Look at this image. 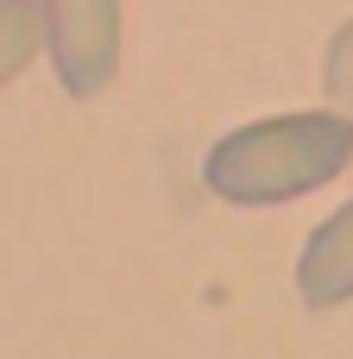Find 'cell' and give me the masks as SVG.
<instances>
[{
    "label": "cell",
    "instance_id": "cell-1",
    "mask_svg": "<svg viewBox=\"0 0 353 359\" xmlns=\"http://www.w3.org/2000/svg\"><path fill=\"white\" fill-rule=\"evenodd\" d=\"M353 164V120L309 107V114H265L234 133H221L202 158L208 196L234 208H278L297 196L328 189Z\"/></svg>",
    "mask_w": 353,
    "mask_h": 359
},
{
    "label": "cell",
    "instance_id": "cell-2",
    "mask_svg": "<svg viewBox=\"0 0 353 359\" xmlns=\"http://www.w3.org/2000/svg\"><path fill=\"white\" fill-rule=\"evenodd\" d=\"M44 50L63 95L95 101L120 69V0H44Z\"/></svg>",
    "mask_w": 353,
    "mask_h": 359
},
{
    "label": "cell",
    "instance_id": "cell-4",
    "mask_svg": "<svg viewBox=\"0 0 353 359\" xmlns=\"http://www.w3.org/2000/svg\"><path fill=\"white\" fill-rule=\"evenodd\" d=\"M44 50V0H0V88Z\"/></svg>",
    "mask_w": 353,
    "mask_h": 359
},
{
    "label": "cell",
    "instance_id": "cell-3",
    "mask_svg": "<svg viewBox=\"0 0 353 359\" xmlns=\"http://www.w3.org/2000/svg\"><path fill=\"white\" fill-rule=\"evenodd\" d=\"M297 297L309 309L353 303V202H341L297 252Z\"/></svg>",
    "mask_w": 353,
    "mask_h": 359
}]
</instances>
